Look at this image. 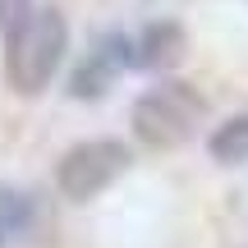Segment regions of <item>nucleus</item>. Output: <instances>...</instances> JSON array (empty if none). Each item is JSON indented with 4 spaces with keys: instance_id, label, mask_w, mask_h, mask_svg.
<instances>
[{
    "instance_id": "nucleus-1",
    "label": "nucleus",
    "mask_w": 248,
    "mask_h": 248,
    "mask_svg": "<svg viewBox=\"0 0 248 248\" xmlns=\"http://www.w3.org/2000/svg\"><path fill=\"white\" fill-rule=\"evenodd\" d=\"M69 28L55 5H32V14L18 18L5 32V78L18 97H37L51 83V74L60 69Z\"/></svg>"
},
{
    "instance_id": "nucleus-2",
    "label": "nucleus",
    "mask_w": 248,
    "mask_h": 248,
    "mask_svg": "<svg viewBox=\"0 0 248 248\" xmlns=\"http://www.w3.org/2000/svg\"><path fill=\"white\" fill-rule=\"evenodd\" d=\"M202 97H198L188 83L179 78H166L161 88L142 92L133 101V133H138L147 147H179V142L193 138L198 120H202Z\"/></svg>"
},
{
    "instance_id": "nucleus-3",
    "label": "nucleus",
    "mask_w": 248,
    "mask_h": 248,
    "mask_svg": "<svg viewBox=\"0 0 248 248\" xmlns=\"http://www.w3.org/2000/svg\"><path fill=\"white\" fill-rule=\"evenodd\" d=\"M129 147L115 138H92V142H78L60 156V170H55V184H60L64 198L74 202H88V198L106 193L110 184L129 170Z\"/></svg>"
},
{
    "instance_id": "nucleus-4",
    "label": "nucleus",
    "mask_w": 248,
    "mask_h": 248,
    "mask_svg": "<svg viewBox=\"0 0 248 248\" xmlns=\"http://www.w3.org/2000/svg\"><path fill=\"white\" fill-rule=\"evenodd\" d=\"M120 64H133V42H124V37H106V42H101L97 51L78 64L69 92H74L78 101H83V97H101V92L110 88V78H115Z\"/></svg>"
},
{
    "instance_id": "nucleus-5",
    "label": "nucleus",
    "mask_w": 248,
    "mask_h": 248,
    "mask_svg": "<svg viewBox=\"0 0 248 248\" xmlns=\"http://www.w3.org/2000/svg\"><path fill=\"white\" fill-rule=\"evenodd\" d=\"M179 60H184V32L175 23H152L133 42V64H142V69H170Z\"/></svg>"
},
{
    "instance_id": "nucleus-6",
    "label": "nucleus",
    "mask_w": 248,
    "mask_h": 248,
    "mask_svg": "<svg viewBox=\"0 0 248 248\" xmlns=\"http://www.w3.org/2000/svg\"><path fill=\"white\" fill-rule=\"evenodd\" d=\"M28 221H32V198L18 188H0V248L18 239L28 230Z\"/></svg>"
},
{
    "instance_id": "nucleus-7",
    "label": "nucleus",
    "mask_w": 248,
    "mask_h": 248,
    "mask_svg": "<svg viewBox=\"0 0 248 248\" xmlns=\"http://www.w3.org/2000/svg\"><path fill=\"white\" fill-rule=\"evenodd\" d=\"M212 156L225 161V166H234V161H248V115L221 124V129L212 133Z\"/></svg>"
},
{
    "instance_id": "nucleus-8",
    "label": "nucleus",
    "mask_w": 248,
    "mask_h": 248,
    "mask_svg": "<svg viewBox=\"0 0 248 248\" xmlns=\"http://www.w3.org/2000/svg\"><path fill=\"white\" fill-rule=\"evenodd\" d=\"M32 14V0H0V32H9V28L18 23V18Z\"/></svg>"
}]
</instances>
